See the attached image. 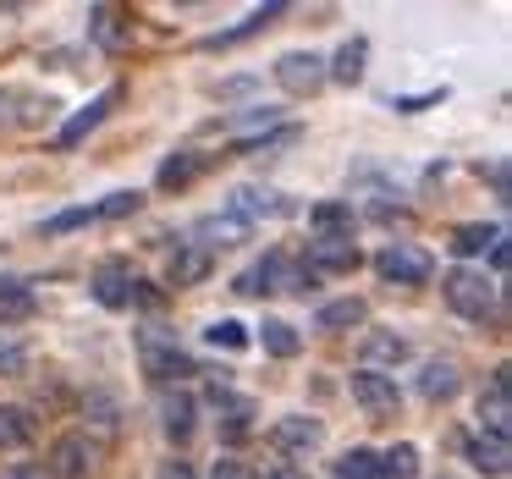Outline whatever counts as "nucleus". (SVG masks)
I'll list each match as a JSON object with an SVG mask.
<instances>
[{
    "label": "nucleus",
    "instance_id": "obj_1",
    "mask_svg": "<svg viewBox=\"0 0 512 479\" xmlns=\"http://www.w3.org/2000/svg\"><path fill=\"white\" fill-rule=\"evenodd\" d=\"M441 298L452 303V314H463V320H485V314L496 309V287H490L479 270H452V276L441 281Z\"/></svg>",
    "mask_w": 512,
    "mask_h": 479
},
{
    "label": "nucleus",
    "instance_id": "obj_2",
    "mask_svg": "<svg viewBox=\"0 0 512 479\" xmlns=\"http://www.w3.org/2000/svg\"><path fill=\"white\" fill-rule=\"evenodd\" d=\"M375 270L386 281H397V287H424V281H430V270H435V259L424 254V248H413V243H391L386 254L375 259Z\"/></svg>",
    "mask_w": 512,
    "mask_h": 479
},
{
    "label": "nucleus",
    "instance_id": "obj_3",
    "mask_svg": "<svg viewBox=\"0 0 512 479\" xmlns=\"http://www.w3.org/2000/svg\"><path fill=\"white\" fill-rule=\"evenodd\" d=\"M138 347H144V375H155V380H182V375H199V369H193V358L182 353L177 342H166L160 331H144V336H138Z\"/></svg>",
    "mask_w": 512,
    "mask_h": 479
},
{
    "label": "nucleus",
    "instance_id": "obj_4",
    "mask_svg": "<svg viewBox=\"0 0 512 479\" xmlns=\"http://www.w3.org/2000/svg\"><path fill=\"white\" fill-rule=\"evenodd\" d=\"M276 83L287 94H298V100L303 94H320L325 89V61L314 56V50H292V56L276 61Z\"/></svg>",
    "mask_w": 512,
    "mask_h": 479
},
{
    "label": "nucleus",
    "instance_id": "obj_5",
    "mask_svg": "<svg viewBox=\"0 0 512 479\" xmlns=\"http://www.w3.org/2000/svg\"><path fill=\"white\" fill-rule=\"evenodd\" d=\"M479 419H485V435L507 441V424H512V369H496L490 386L479 391Z\"/></svg>",
    "mask_w": 512,
    "mask_h": 479
},
{
    "label": "nucleus",
    "instance_id": "obj_6",
    "mask_svg": "<svg viewBox=\"0 0 512 479\" xmlns=\"http://www.w3.org/2000/svg\"><path fill=\"white\" fill-rule=\"evenodd\" d=\"M353 402L369 413V419H391V413L402 408V391H397V380L358 369V375H353Z\"/></svg>",
    "mask_w": 512,
    "mask_h": 479
},
{
    "label": "nucleus",
    "instance_id": "obj_7",
    "mask_svg": "<svg viewBox=\"0 0 512 479\" xmlns=\"http://www.w3.org/2000/svg\"><path fill=\"white\" fill-rule=\"evenodd\" d=\"M364 265L358 243H342V237H314L309 243V270L314 276H353Z\"/></svg>",
    "mask_w": 512,
    "mask_h": 479
},
{
    "label": "nucleus",
    "instance_id": "obj_8",
    "mask_svg": "<svg viewBox=\"0 0 512 479\" xmlns=\"http://www.w3.org/2000/svg\"><path fill=\"white\" fill-rule=\"evenodd\" d=\"M89 463H94L89 435H61V441L50 446V468H45V474H56V479H83V474H89Z\"/></svg>",
    "mask_w": 512,
    "mask_h": 479
},
{
    "label": "nucleus",
    "instance_id": "obj_9",
    "mask_svg": "<svg viewBox=\"0 0 512 479\" xmlns=\"http://www.w3.org/2000/svg\"><path fill=\"white\" fill-rule=\"evenodd\" d=\"M320 441H325L320 419H303V413H292V419H276V424H270V446H276V452H314Z\"/></svg>",
    "mask_w": 512,
    "mask_h": 479
},
{
    "label": "nucleus",
    "instance_id": "obj_10",
    "mask_svg": "<svg viewBox=\"0 0 512 479\" xmlns=\"http://www.w3.org/2000/svg\"><path fill=\"white\" fill-rule=\"evenodd\" d=\"M309 226H314V237H342V243H353L358 215H353V204L325 199V204H314V210H309Z\"/></svg>",
    "mask_w": 512,
    "mask_h": 479
},
{
    "label": "nucleus",
    "instance_id": "obj_11",
    "mask_svg": "<svg viewBox=\"0 0 512 479\" xmlns=\"http://www.w3.org/2000/svg\"><path fill=\"white\" fill-rule=\"evenodd\" d=\"M116 100H122V89H105V94H100V100H94V105H89V111H78V116H72V122H67V127H61V133H56V144H61V149H72V144H83V138H89V133H94V127H100V122H105V116H111V105H116Z\"/></svg>",
    "mask_w": 512,
    "mask_h": 479
},
{
    "label": "nucleus",
    "instance_id": "obj_12",
    "mask_svg": "<svg viewBox=\"0 0 512 479\" xmlns=\"http://www.w3.org/2000/svg\"><path fill=\"white\" fill-rule=\"evenodd\" d=\"M358 358H364V369L375 375L380 364H402V358H408V342H402L397 331H369L364 342H358Z\"/></svg>",
    "mask_w": 512,
    "mask_h": 479
},
{
    "label": "nucleus",
    "instance_id": "obj_13",
    "mask_svg": "<svg viewBox=\"0 0 512 479\" xmlns=\"http://www.w3.org/2000/svg\"><path fill=\"white\" fill-rule=\"evenodd\" d=\"M204 276H210V254H204L199 243H188V248H177V254H171V265H166L171 287H199Z\"/></svg>",
    "mask_w": 512,
    "mask_h": 479
},
{
    "label": "nucleus",
    "instance_id": "obj_14",
    "mask_svg": "<svg viewBox=\"0 0 512 479\" xmlns=\"http://www.w3.org/2000/svg\"><path fill=\"white\" fill-rule=\"evenodd\" d=\"M133 270L127 265H105L100 276H94V298L105 303V309H127V303H133Z\"/></svg>",
    "mask_w": 512,
    "mask_h": 479
},
{
    "label": "nucleus",
    "instance_id": "obj_15",
    "mask_svg": "<svg viewBox=\"0 0 512 479\" xmlns=\"http://www.w3.org/2000/svg\"><path fill=\"white\" fill-rule=\"evenodd\" d=\"M199 237H210V243H204V254H210V248H237V243H248V221L243 215H204L199 221Z\"/></svg>",
    "mask_w": 512,
    "mask_h": 479
},
{
    "label": "nucleus",
    "instance_id": "obj_16",
    "mask_svg": "<svg viewBox=\"0 0 512 479\" xmlns=\"http://www.w3.org/2000/svg\"><path fill=\"white\" fill-rule=\"evenodd\" d=\"M83 419H89L94 435H105V441H111V435L122 430V402H116L111 391H89V397H83Z\"/></svg>",
    "mask_w": 512,
    "mask_h": 479
},
{
    "label": "nucleus",
    "instance_id": "obj_17",
    "mask_svg": "<svg viewBox=\"0 0 512 479\" xmlns=\"http://www.w3.org/2000/svg\"><path fill=\"white\" fill-rule=\"evenodd\" d=\"M292 204H281V193H270V188H237L232 193V215H243V221H254V215H287Z\"/></svg>",
    "mask_w": 512,
    "mask_h": 479
},
{
    "label": "nucleus",
    "instance_id": "obj_18",
    "mask_svg": "<svg viewBox=\"0 0 512 479\" xmlns=\"http://www.w3.org/2000/svg\"><path fill=\"white\" fill-rule=\"evenodd\" d=\"M457 386H463V375H457V364H446V358H435V364H424V375H419V391L430 402H452L457 397Z\"/></svg>",
    "mask_w": 512,
    "mask_h": 479
},
{
    "label": "nucleus",
    "instance_id": "obj_19",
    "mask_svg": "<svg viewBox=\"0 0 512 479\" xmlns=\"http://www.w3.org/2000/svg\"><path fill=\"white\" fill-rule=\"evenodd\" d=\"M468 463H474L485 479H501L507 474V441H496V435H474V441H468Z\"/></svg>",
    "mask_w": 512,
    "mask_h": 479
},
{
    "label": "nucleus",
    "instance_id": "obj_20",
    "mask_svg": "<svg viewBox=\"0 0 512 479\" xmlns=\"http://www.w3.org/2000/svg\"><path fill=\"white\" fill-rule=\"evenodd\" d=\"M281 12H287V6H281V0H270V6H259V12L248 17V23L226 28V34H210V39H204V50H226V45H237V39L259 34V28H270V23H276V17H281Z\"/></svg>",
    "mask_w": 512,
    "mask_h": 479
},
{
    "label": "nucleus",
    "instance_id": "obj_21",
    "mask_svg": "<svg viewBox=\"0 0 512 479\" xmlns=\"http://www.w3.org/2000/svg\"><path fill=\"white\" fill-rule=\"evenodd\" d=\"M369 320V303L364 298H336L320 309V331H353V325Z\"/></svg>",
    "mask_w": 512,
    "mask_h": 479
},
{
    "label": "nucleus",
    "instance_id": "obj_22",
    "mask_svg": "<svg viewBox=\"0 0 512 479\" xmlns=\"http://www.w3.org/2000/svg\"><path fill=\"white\" fill-rule=\"evenodd\" d=\"M39 435L34 413L28 408H12V402H0V446H28Z\"/></svg>",
    "mask_w": 512,
    "mask_h": 479
},
{
    "label": "nucleus",
    "instance_id": "obj_23",
    "mask_svg": "<svg viewBox=\"0 0 512 479\" xmlns=\"http://www.w3.org/2000/svg\"><path fill=\"white\" fill-rule=\"evenodd\" d=\"M364 56H369L364 39H347V45L336 50V61H325V78H336V83H358V78H364Z\"/></svg>",
    "mask_w": 512,
    "mask_h": 479
},
{
    "label": "nucleus",
    "instance_id": "obj_24",
    "mask_svg": "<svg viewBox=\"0 0 512 479\" xmlns=\"http://www.w3.org/2000/svg\"><path fill=\"white\" fill-rule=\"evenodd\" d=\"M199 171H204V155H193V149H188V155H171L166 166H160L155 182L166 193H177V188H188V182H199Z\"/></svg>",
    "mask_w": 512,
    "mask_h": 479
},
{
    "label": "nucleus",
    "instance_id": "obj_25",
    "mask_svg": "<svg viewBox=\"0 0 512 479\" xmlns=\"http://www.w3.org/2000/svg\"><path fill=\"white\" fill-rule=\"evenodd\" d=\"M259 342H265V353L270 358H298V331H292V325L287 320H265V325H259Z\"/></svg>",
    "mask_w": 512,
    "mask_h": 479
},
{
    "label": "nucleus",
    "instance_id": "obj_26",
    "mask_svg": "<svg viewBox=\"0 0 512 479\" xmlns=\"http://www.w3.org/2000/svg\"><path fill=\"white\" fill-rule=\"evenodd\" d=\"M496 226H457V232H452V243H446V248H452V254L457 259H468V254H485V248L490 243H496Z\"/></svg>",
    "mask_w": 512,
    "mask_h": 479
},
{
    "label": "nucleus",
    "instance_id": "obj_27",
    "mask_svg": "<svg viewBox=\"0 0 512 479\" xmlns=\"http://www.w3.org/2000/svg\"><path fill=\"white\" fill-rule=\"evenodd\" d=\"M89 34L94 39H100V45L105 50H116V45H122V12H116V6H94V12H89Z\"/></svg>",
    "mask_w": 512,
    "mask_h": 479
},
{
    "label": "nucleus",
    "instance_id": "obj_28",
    "mask_svg": "<svg viewBox=\"0 0 512 479\" xmlns=\"http://www.w3.org/2000/svg\"><path fill=\"white\" fill-rule=\"evenodd\" d=\"M160 413H166V435H171V441H188V435H193V397H182V391H177V397H166V408H160Z\"/></svg>",
    "mask_w": 512,
    "mask_h": 479
},
{
    "label": "nucleus",
    "instance_id": "obj_29",
    "mask_svg": "<svg viewBox=\"0 0 512 479\" xmlns=\"http://www.w3.org/2000/svg\"><path fill=\"white\" fill-rule=\"evenodd\" d=\"M34 314V292L17 287V281H0V325L6 320H28Z\"/></svg>",
    "mask_w": 512,
    "mask_h": 479
},
{
    "label": "nucleus",
    "instance_id": "obj_30",
    "mask_svg": "<svg viewBox=\"0 0 512 479\" xmlns=\"http://www.w3.org/2000/svg\"><path fill=\"white\" fill-rule=\"evenodd\" d=\"M336 479H380V457L364 452V446H353V452H342V463H336Z\"/></svg>",
    "mask_w": 512,
    "mask_h": 479
},
{
    "label": "nucleus",
    "instance_id": "obj_31",
    "mask_svg": "<svg viewBox=\"0 0 512 479\" xmlns=\"http://www.w3.org/2000/svg\"><path fill=\"white\" fill-rule=\"evenodd\" d=\"M413 468H419V452H413L408 441L391 446V452L380 457V479H413Z\"/></svg>",
    "mask_w": 512,
    "mask_h": 479
},
{
    "label": "nucleus",
    "instance_id": "obj_32",
    "mask_svg": "<svg viewBox=\"0 0 512 479\" xmlns=\"http://www.w3.org/2000/svg\"><path fill=\"white\" fill-rule=\"evenodd\" d=\"M0 375H28V347L12 331H0Z\"/></svg>",
    "mask_w": 512,
    "mask_h": 479
},
{
    "label": "nucleus",
    "instance_id": "obj_33",
    "mask_svg": "<svg viewBox=\"0 0 512 479\" xmlns=\"http://www.w3.org/2000/svg\"><path fill=\"white\" fill-rule=\"evenodd\" d=\"M204 336H210L215 347H226V353H237V347H248V331H243V325H237V320H215V325H210V331H204Z\"/></svg>",
    "mask_w": 512,
    "mask_h": 479
},
{
    "label": "nucleus",
    "instance_id": "obj_34",
    "mask_svg": "<svg viewBox=\"0 0 512 479\" xmlns=\"http://www.w3.org/2000/svg\"><path fill=\"white\" fill-rule=\"evenodd\" d=\"M89 221H100V204H89V210H67V215H56V221H45V232L56 237V232H72V226H89Z\"/></svg>",
    "mask_w": 512,
    "mask_h": 479
},
{
    "label": "nucleus",
    "instance_id": "obj_35",
    "mask_svg": "<svg viewBox=\"0 0 512 479\" xmlns=\"http://www.w3.org/2000/svg\"><path fill=\"white\" fill-rule=\"evenodd\" d=\"M138 210V193H111V199L100 204V221H122V215Z\"/></svg>",
    "mask_w": 512,
    "mask_h": 479
},
{
    "label": "nucleus",
    "instance_id": "obj_36",
    "mask_svg": "<svg viewBox=\"0 0 512 479\" xmlns=\"http://www.w3.org/2000/svg\"><path fill=\"white\" fill-rule=\"evenodd\" d=\"M210 479H254V468L237 463V457H221V463L210 468Z\"/></svg>",
    "mask_w": 512,
    "mask_h": 479
},
{
    "label": "nucleus",
    "instance_id": "obj_37",
    "mask_svg": "<svg viewBox=\"0 0 512 479\" xmlns=\"http://www.w3.org/2000/svg\"><path fill=\"white\" fill-rule=\"evenodd\" d=\"M0 479H50V474H45V463H17V468H6Z\"/></svg>",
    "mask_w": 512,
    "mask_h": 479
},
{
    "label": "nucleus",
    "instance_id": "obj_38",
    "mask_svg": "<svg viewBox=\"0 0 512 479\" xmlns=\"http://www.w3.org/2000/svg\"><path fill=\"white\" fill-rule=\"evenodd\" d=\"M507 237H496V243H490V265H496V270H507Z\"/></svg>",
    "mask_w": 512,
    "mask_h": 479
},
{
    "label": "nucleus",
    "instance_id": "obj_39",
    "mask_svg": "<svg viewBox=\"0 0 512 479\" xmlns=\"http://www.w3.org/2000/svg\"><path fill=\"white\" fill-rule=\"evenodd\" d=\"M490 182H496V193L507 199V160H496V166H490Z\"/></svg>",
    "mask_w": 512,
    "mask_h": 479
},
{
    "label": "nucleus",
    "instance_id": "obj_40",
    "mask_svg": "<svg viewBox=\"0 0 512 479\" xmlns=\"http://www.w3.org/2000/svg\"><path fill=\"white\" fill-rule=\"evenodd\" d=\"M160 479H193V474H188V463H166V468H160Z\"/></svg>",
    "mask_w": 512,
    "mask_h": 479
},
{
    "label": "nucleus",
    "instance_id": "obj_41",
    "mask_svg": "<svg viewBox=\"0 0 512 479\" xmlns=\"http://www.w3.org/2000/svg\"><path fill=\"white\" fill-rule=\"evenodd\" d=\"M270 479H303V474H298L292 463H281V468H270Z\"/></svg>",
    "mask_w": 512,
    "mask_h": 479
}]
</instances>
